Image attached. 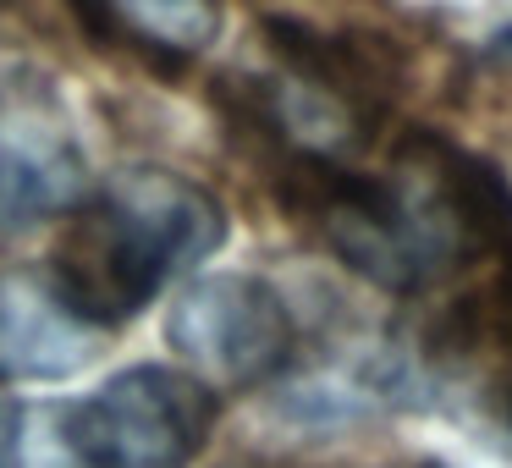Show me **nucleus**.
Instances as JSON below:
<instances>
[{
  "label": "nucleus",
  "instance_id": "obj_1",
  "mask_svg": "<svg viewBox=\"0 0 512 468\" xmlns=\"http://www.w3.org/2000/svg\"><path fill=\"white\" fill-rule=\"evenodd\" d=\"M226 215L177 171H116L61 232L50 287L89 325L133 320L177 270L221 248Z\"/></svg>",
  "mask_w": 512,
  "mask_h": 468
},
{
  "label": "nucleus",
  "instance_id": "obj_2",
  "mask_svg": "<svg viewBox=\"0 0 512 468\" xmlns=\"http://www.w3.org/2000/svg\"><path fill=\"white\" fill-rule=\"evenodd\" d=\"M215 424V397L188 369H122L61 413L83 468H182Z\"/></svg>",
  "mask_w": 512,
  "mask_h": 468
},
{
  "label": "nucleus",
  "instance_id": "obj_3",
  "mask_svg": "<svg viewBox=\"0 0 512 468\" xmlns=\"http://www.w3.org/2000/svg\"><path fill=\"white\" fill-rule=\"evenodd\" d=\"M171 347L204 391H248L287 369L298 325L270 281L259 276H204L182 292L166 325Z\"/></svg>",
  "mask_w": 512,
  "mask_h": 468
},
{
  "label": "nucleus",
  "instance_id": "obj_4",
  "mask_svg": "<svg viewBox=\"0 0 512 468\" xmlns=\"http://www.w3.org/2000/svg\"><path fill=\"white\" fill-rule=\"evenodd\" d=\"M83 199V155L67 122L45 100H12L0 111V232L72 210Z\"/></svg>",
  "mask_w": 512,
  "mask_h": 468
},
{
  "label": "nucleus",
  "instance_id": "obj_5",
  "mask_svg": "<svg viewBox=\"0 0 512 468\" xmlns=\"http://www.w3.org/2000/svg\"><path fill=\"white\" fill-rule=\"evenodd\" d=\"M100 342L105 331L83 320L50 276H0V386L78 375Z\"/></svg>",
  "mask_w": 512,
  "mask_h": 468
},
{
  "label": "nucleus",
  "instance_id": "obj_6",
  "mask_svg": "<svg viewBox=\"0 0 512 468\" xmlns=\"http://www.w3.org/2000/svg\"><path fill=\"white\" fill-rule=\"evenodd\" d=\"M72 12L100 39L133 45L144 56L193 61L221 34V6L215 0H72Z\"/></svg>",
  "mask_w": 512,
  "mask_h": 468
},
{
  "label": "nucleus",
  "instance_id": "obj_7",
  "mask_svg": "<svg viewBox=\"0 0 512 468\" xmlns=\"http://www.w3.org/2000/svg\"><path fill=\"white\" fill-rule=\"evenodd\" d=\"M23 419H17L12 402H0V468H17V452H23Z\"/></svg>",
  "mask_w": 512,
  "mask_h": 468
},
{
  "label": "nucleus",
  "instance_id": "obj_8",
  "mask_svg": "<svg viewBox=\"0 0 512 468\" xmlns=\"http://www.w3.org/2000/svg\"><path fill=\"white\" fill-rule=\"evenodd\" d=\"M496 50H501V56H512V28H501V34H496Z\"/></svg>",
  "mask_w": 512,
  "mask_h": 468
}]
</instances>
